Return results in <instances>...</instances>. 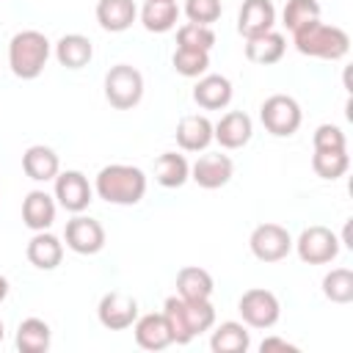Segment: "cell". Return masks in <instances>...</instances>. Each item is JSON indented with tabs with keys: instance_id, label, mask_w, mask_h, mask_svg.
Instances as JSON below:
<instances>
[{
	"instance_id": "cell-31",
	"label": "cell",
	"mask_w": 353,
	"mask_h": 353,
	"mask_svg": "<svg viewBox=\"0 0 353 353\" xmlns=\"http://www.w3.org/2000/svg\"><path fill=\"white\" fill-rule=\"evenodd\" d=\"M323 295L331 303H350L353 301V270L334 268L323 276Z\"/></svg>"
},
{
	"instance_id": "cell-29",
	"label": "cell",
	"mask_w": 353,
	"mask_h": 353,
	"mask_svg": "<svg viewBox=\"0 0 353 353\" xmlns=\"http://www.w3.org/2000/svg\"><path fill=\"white\" fill-rule=\"evenodd\" d=\"M154 179L163 188H182L190 179V165L185 160V154L176 152H163L154 163Z\"/></svg>"
},
{
	"instance_id": "cell-8",
	"label": "cell",
	"mask_w": 353,
	"mask_h": 353,
	"mask_svg": "<svg viewBox=\"0 0 353 353\" xmlns=\"http://www.w3.org/2000/svg\"><path fill=\"white\" fill-rule=\"evenodd\" d=\"M292 245H295L301 262H306V265H328L339 254V237L328 226H320V223L306 226Z\"/></svg>"
},
{
	"instance_id": "cell-16",
	"label": "cell",
	"mask_w": 353,
	"mask_h": 353,
	"mask_svg": "<svg viewBox=\"0 0 353 353\" xmlns=\"http://www.w3.org/2000/svg\"><path fill=\"white\" fill-rule=\"evenodd\" d=\"M132 331H135V342L143 350H165L168 345H174L171 328H168V320L163 312H149V314L138 317L132 323Z\"/></svg>"
},
{
	"instance_id": "cell-12",
	"label": "cell",
	"mask_w": 353,
	"mask_h": 353,
	"mask_svg": "<svg viewBox=\"0 0 353 353\" xmlns=\"http://www.w3.org/2000/svg\"><path fill=\"white\" fill-rule=\"evenodd\" d=\"M91 196H94V190H91V185H88L83 171H58V176H55V199L66 212L77 215V212L88 210Z\"/></svg>"
},
{
	"instance_id": "cell-24",
	"label": "cell",
	"mask_w": 353,
	"mask_h": 353,
	"mask_svg": "<svg viewBox=\"0 0 353 353\" xmlns=\"http://www.w3.org/2000/svg\"><path fill=\"white\" fill-rule=\"evenodd\" d=\"M55 58H58V63L66 66V69H83V66H88V61L94 58V44H91V39L83 36V33H66V36H61L58 44H55Z\"/></svg>"
},
{
	"instance_id": "cell-19",
	"label": "cell",
	"mask_w": 353,
	"mask_h": 353,
	"mask_svg": "<svg viewBox=\"0 0 353 353\" xmlns=\"http://www.w3.org/2000/svg\"><path fill=\"white\" fill-rule=\"evenodd\" d=\"M135 17H138L135 0H99L97 3V22L108 33H121L132 28Z\"/></svg>"
},
{
	"instance_id": "cell-34",
	"label": "cell",
	"mask_w": 353,
	"mask_h": 353,
	"mask_svg": "<svg viewBox=\"0 0 353 353\" xmlns=\"http://www.w3.org/2000/svg\"><path fill=\"white\" fill-rule=\"evenodd\" d=\"M171 63H174V69H176L182 77H201V74H207V69H210V52L176 47Z\"/></svg>"
},
{
	"instance_id": "cell-6",
	"label": "cell",
	"mask_w": 353,
	"mask_h": 353,
	"mask_svg": "<svg viewBox=\"0 0 353 353\" xmlns=\"http://www.w3.org/2000/svg\"><path fill=\"white\" fill-rule=\"evenodd\" d=\"M259 119L265 124V130L276 138H290L298 132L301 121H303V113H301V105L295 97L290 94H273L262 102L259 108Z\"/></svg>"
},
{
	"instance_id": "cell-36",
	"label": "cell",
	"mask_w": 353,
	"mask_h": 353,
	"mask_svg": "<svg viewBox=\"0 0 353 353\" xmlns=\"http://www.w3.org/2000/svg\"><path fill=\"white\" fill-rule=\"evenodd\" d=\"M312 143H314V149H347L345 132H342L336 124H320V127L314 130Z\"/></svg>"
},
{
	"instance_id": "cell-3",
	"label": "cell",
	"mask_w": 353,
	"mask_h": 353,
	"mask_svg": "<svg viewBox=\"0 0 353 353\" xmlns=\"http://www.w3.org/2000/svg\"><path fill=\"white\" fill-rule=\"evenodd\" d=\"M295 39V50L301 55H309V58H323V61H339L347 55L350 50V36L336 28V25H325L320 19L298 28L292 33Z\"/></svg>"
},
{
	"instance_id": "cell-33",
	"label": "cell",
	"mask_w": 353,
	"mask_h": 353,
	"mask_svg": "<svg viewBox=\"0 0 353 353\" xmlns=\"http://www.w3.org/2000/svg\"><path fill=\"white\" fill-rule=\"evenodd\" d=\"M281 19H284L287 30L295 33L298 28H303V25H309V22H314V19H320V3H317V0H287Z\"/></svg>"
},
{
	"instance_id": "cell-22",
	"label": "cell",
	"mask_w": 353,
	"mask_h": 353,
	"mask_svg": "<svg viewBox=\"0 0 353 353\" xmlns=\"http://www.w3.org/2000/svg\"><path fill=\"white\" fill-rule=\"evenodd\" d=\"M22 168L25 174L33 179V182H47V179H55L58 171H61V160L58 154L44 146V143H36V146H28L25 154H22Z\"/></svg>"
},
{
	"instance_id": "cell-25",
	"label": "cell",
	"mask_w": 353,
	"mask_h": 353,
	"mask_svg": "<svg viewBox=\"0 0 353 353\" xmlns=\"http://www.w3.org/2000/svg\"><path fill=\"white\" fill-rule=\"evenodd\" d=\"M212 290V276L199 265H188L176 273V295L185 301H210Z\"/></svg>"
},
{
	"instance_id": "cell-20",
	"label": "cell",
	"mask_w": 353,
	"mask_h": 353,
	"mask_svg": "<svg viewBox=\"0 0 353 353\" xmlns=\"http://www.w3.org/2000/svg\"><path fill=\"white\" fill-rule=\"evenodd\" d=\"M25 254H28V262L33 268H39V270H55L61 265V259H63V243L44 229V232H36L30 237Z\"/></svg>"
},
{
	"instance_id": "cell-32",
	"label": "cell",
	"mask_w": 353,
	"mask_h": 353,
	"mask_svg": "<svg viewBox=\"0 0 353 353\" xmlns=\"http://www.w3.org/2000/svg\"><path fill=\"white\" fill-rule=\"evenodd\" d=\"M176 47L182 50H201V52H210L215 47V33L210 25H196V22H188L176 30Z\"/></svg>"
},
{
	"instance_id": "cell-9",
	"label": "cell",
	"mask_w": 353,
	"mask_h": 353,
	"mask_svg": "<svg viewBox=\"0 0 353 353\" xmlns=\"http://www.w3.org/2000/svg\"><path fill=\"white\" fill-rule=\"evenodd\" d=\"M248 248L259 262H281L292 251V237L281 223H259L248 237Z\"/></svg>"
},
{
	"instance_id": "cell-13",
	"label": "cell",
	"mask_w": 353,
	"mask_h": 353,
	"mask_svg": "<svg viewBox=\"0 0 353 353\" xmlns=\"http://www.w3.org/2000/svg\"><path fill=\"white\" fill-rule=\"evenodd\" d=\"M234 174V163L229 154H221V152H210V154H201L193 165H190V179L204 188V190H215V188H223Z\"/></svg>"
},
{
	"instance_id": "cell-15",
	"label": "cell",
	"mask_w": 353,
	"mask_h": 353,
	"mask_svg": "<svg viewBox=\"0 0 353 353\" xmlns=\"http://www.w3.org/2000/svg\"><path fill=\"white\" fill-rule=\"evenodd\" d=\"M273 25H276V8L270 0H243L240 14H237L240 36L251 39V36L273 30Z\"/></svg>"
},
{
	"instance_id": "cell-10",
	"label": "cell",
	"mask_w": 353,
	"mask_h": 353,
	"mask_svg": "<svg viewBox=\"0 0 353 353\" xmlns=\"http://www.w3.org/2000/svg\"><path fill=\"white\" fill-rule=\"evenodd\" d=\"M63 240H66V245H69L74 254L91 256V254H99V251L105 248V229H102L99 221H94V218L77 212L72 221H66Z\"/></svg>"
},
{
	"instance_id": "cell-26",
	"label": "cell",
	"mask_w": 353,
	"mask_h": 353,
	"mask_svg": "<svg viewBox=\"0 0 353 353\" xmlns=\"http://www.w3.org/2000/svg\"><path fill=\"white\" fill-rule=\"evenodd\" d=\"M179 19V8L174 0H146L141 8V22L149 33H168Z\"/></svg>"
},
{
	"instance_id": "cell-11",
	"label": "cell",
	"mask_w": 353,
	"mask_h": 353,
	"mask_svg": "<svg viewBox=\"0 0 353 353\" xmlns=\"http://www.w3.org/2000/svg\"><path fill=\"white\" fill-rule=\"evenodd\" d=\"M97 317L108 331H124L138 320V301L119 290L105 292L97 306Z\"/></svg>"
},
{
	"instance_id": "cell-1",
	"label": "cell",
	"mask_w": 353,
	"mask_h": 353,
	"mask_svg": "<svg viewBox=\"0 0 353 353\" xmlns=\"http://www.w3.org/2000/svg\"><path fill=\"white\" fill-rule=\"evenodd\" d=\"M94 190L102 201L108 204H119V207H132L143 199L146 193V174L138 165H127V163H110L105 165L97 179H94Z\"/></svg>"
},
{
	"instance_id": "cell-5",
	"label": "cell",
	"mask_w": 353,
	"mask_h": 353,
	"mask_svg": "<svg viewBox=\"0 0 353 353\" xmlns=\"http://www.w3.org/2000/svg\"><path fill=\"white\" fill-rule=\"evenodd\" d=\"M143 97V74L130 63H116L105 74V99L116 110H130Z\"/></svg>"
},
{
	"instance_id": "cell-37",
	"label": "cell",
	"mask_w": 353,
	"mask_h": 353,
	"mask_svg": "<svg viewBox=\"0 0 353 353\" xmlns=\"http://www.w3.org/2000/svg\"><path fill=\"white\" fill-rule=\"evenodd\" d=\"M259 350L262 353H270V350H298V345H292V342H287V339H281V336H268V339H262V345H259Z\"/></svg>"
},
{
	"instance_id": "cell-30",
	"label": "cell",
	"mask_w": 353,
	"mask_h": 353,
	"mask_svg": "<svg viewBox=\"0 0 353 353\" xmlns=\"http://www.w3.org/2000/svg\"><path fill=\"white\" fill-rule=\"evenodd\" d=\"M312 168L320 179H339L345 176V171L350 168V157H347V149H314V157H312Z\"/></svg>"
},
{
	"instance_id": "cell-14",
	"label": "cell",
	"mask_w": 353,
	"mask_h": 353,
	"mask_svg": "<svg viewBox=\"0 0 353 353\" xmlns=\"http://www.w3.org/2000/svg\"><path fill=\"white\" fill-rule=\"evenodd\" d=\"M254 135V124L251 116L243 110H229L226 116H221L218 124H212V141H218L223 149H240L251 141Z\"/></svg>"
},
{
	"instance_id": "cell-17",
	"label": "cell",
	"mask_w": 353,
	"mask_h": 353,
	"mask_svg": "<svg viewBox=\"0 0 353 353\" xmlns=\"http://www.w3.org/2000/svg\"><path fill=\"white\" fill-rule=\"evenodd\" d=\"M176 143L185 152H204L212 143V121L201 113H188L176 124Z\"/></svg>"
},
{
	"instance_id": "cell-28",
	"label": "cell",
	"mask_w": 353,
	"mask_h": 353,
	"mask_svg": "<svg viewBox=\"0 0 353 353\" xmlns=\"http://www.w3.org/2000/svg\"><path fill=\"white\" fill-rule=\"evenodd\" d=\"M50 336L52 331L41 317H28L17 328V347L19 353H47Z\"/></svg>"
},
{
	"instance_id": "cell-21",
	"label": "cell",
	"mask_w": 353,
	"mask_h": 353,
	"mask_svg": "<svg viewBox=\"0 0 353 353\" xmlns=\"http://www.w3.org/2000/svg\"><path fill=\"white\" fill-rule=\"evenodd\" d=\"M284 50H287V41L276 30H268V33H259V36L245 39V58L251 63H259V66L279 63L284 58Z\"/></svg>"
},
{
	"instance_id": "cell-38",
	"label": "cell",
	"mask_w": 353,
	"mask_h": 353,
	"mask_svg": "<svg viewBox=\"0 0 353 353\" xmlns=\"http://www.w3.org/2000/svg\"><path fill=\"white\" fill-rule=\"evenodd\" d=\"M6 295H8V279H6V276H0V303L6 301Z\"/></svg>"
},
{
	"instance_id": "cell-35",
	"label": "cell",
	"mask_w": 353,
	"mask_h": 353,
	"mask_svg": "<svg viewBox=\"0 0 353 353\" xmlns=\"http://www.w3.org/2000/svg\"><path fill=\"white\" fill-rule=\"evenodd\" d=\"M185 17L196 25H212L221 19V0H185Z\"/></svg>"
},
{
	"instance_id": "cell-23",
	"label": "cell",
	"mask_w": 353,
	"mask_h": 353,
	"mask_svg": "<svg viewBox=\"0 0 353 353\" xmlns=\"http://www.w3.org/2000/svg\"><path fill=\"white\" fill-rule=\"evenodd\" d=\"M22 221L33 232H44L55 221V201L47 190H30L22 201Z\"/></svg>"
},
{
	"instance_id": "cell-7",
	"label": "cell",
	"mask_w": 353,
	"mask_h": 353,
	"mask_svg": "<svg viewBox=\"0 0 353 353\" xmlns=\"http://www.w3.org/2000/svg\"><path fill=\"white\" fill-rule=\"evenodd\" d=\"M237 312H240L243 323L251 325V328H273L279 323V317H281V303L270 290L251 287V290H245L240 295Z\"/></svg>"
},
{
	"instance_id": "cell-2",
	"label": "cell",
	"mask_w": 353,
	"mask_h": 353,
	"mask_svg": "<svg viewBox=\"0 0 353 353\" xmlns=\"http://www.w3.org/2000/svg\"><path fill=\"white\" fill-rule=\"evenodd\" d=\"M163 314L168 320L171 339L176 345H188L193 342V336L215 325V309L210 301H185L179 295H171L163 303Z\"/></svg>"
},
{
	"instance_id": "cell-27",
	"label": "cell",
	"mask_w": 353,
	"mask_h": 353,
	"mask_svg": "<svg viewBox=\"0 0 353 353\" xmlns=\"http://www.w3.org/2000/svg\"><path fill=\"white\" fill-rule=\"evenodd\" d=\"M251 345V336L245 331L243 323H234V320H226L221 323L212 336H210V347L212 353H245Z\"/></svg>"
},
{
	"instance_id": "cell-4",
	"label": "cell",
	"mask_w": 353,
	"mask_h": 353,
	"mask_svg": "<svg viewBox=\"0 0 353 353\" xmlns=\"http://www.w3.org/2000/svg\"><path fill=\"white\" fill-rule=\"evenodd\" d=\"M50 39L41 30H19L8 41V66L22 80H36L50 58Z\"/></svg>"
},
{
	"instance_id": "cell-39",
	"label": "cell",
	"mask_w": 353,
	"mask_h": 353,
	"mask_svg": "<svg viewBox=\"0 0 353 353\" xmlns=\"http://www.w3.org/2000/svg\"><path fill=\"white\" fill-rule=\"evenodd\" d=\"M0 342H3V323H0Z\"/></svg>"
},
{
	"instance_id": "cell-18",
	"label": "cell",
	"mask_w": 353,
	"mask_h": 353,
	"mask_svg": "<svg viewBox=\"0 0 353 353\" xmlns=\"http://www.w3.org/2000/svg\"><path fill=\"white\" fill-rule=\"evenodd\" d=\"M193 102L204 110H221L232 102V83L223 74H201L193 85Z\"/></svg>"
}]
</instances>
